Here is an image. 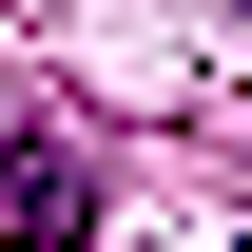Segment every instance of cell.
I'll use <instances>...</instances> for the list:
<instances>
[{"mask_svg": "<svg viewBox=\"0 0 252 252\" xmlns=\"http://www.w3.org/2000/svg\"><path fill=\"white\" fill-rule=\"evenodd\" d=\"M97 233V156L59 117H0V252H78Z\"/></svg>", "mask_w": 252, "mask_h": 252, "instance_id": "obj_1", "label": "cell"}]
</instances>
